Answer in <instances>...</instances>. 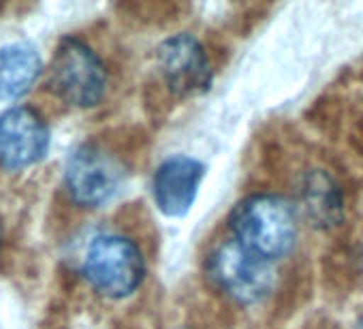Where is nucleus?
Wrapping results in <instances>:
<instances>
[{
	"label": "nucleus",
	"mask_w": 363,
	"mask_h": 329,
	"mask_svg": "<svg viewBox=\"0 0 363 329\" xmlns=\"http://www.w3.org/2000/svg\"><path fill=\"white\" fill-rule=\"evenodd\" d=\"M229 227L242 246L267 261L289 255L297 240L295 208L269 193L242 199L229 216Z\"/></svg>",
	"instance_id": "nucleus-1"
},
{
	"label": "nucleus",
	"mask_w": 363,
	"mask_h": 329,
	"mask_svg": "<svg viewBox=\"0 0 363 329\" xmlns=\"http://www.w3.org/2000/svg\"><path fill=\"white\" fill-rule=\"evenodd\" d=\"M50 88L71 107H96L107 92V69L101 56L84 39L69 35L60 39L54 50Z\"/></svg>",
	"instance_id": "nucleus-2"
},
{
	"label": "nucleus",
	"mask_w": 363,
	"mask_h": 329,
	"mask_svg": "<svg viewBox=\"0 0 363 329\" xmlns=\"http://www.w3.org/2000/svg\"><path fill=\"white\" fill-rule=\"evenodd\" d=\"M82 274L96 293L109 299H124L143 282L145 261L133 240L118 233H101L86 248Z\"/></svg>",
	"instance_id": "nucleus-3"
},
{
	"label": "nucleus",
	"mask_w": 363,
	"mask_h": 329,
	"mask_svg": "<svg viewBox=\"0 0 363 329\" xmlns=\"http://www.w3.org/2000/svg\"><path fill=\"white\" fill-rule=\"evenodd\" d=\"M62 180L75 206L94 210L107 206L122 191L126 167L107 147L86 141L69 154Z\"/></svg>",
	"instance_id": "nucleus-4"
},
{
	"label": "nucleus",
	"mask_w": 363,
	"mask_h": 329,
	"mask_svg": "<svg viewBox=\"0 0 363 329\" xmlns=\"http://www.w3.org/2000/svg\"><path fill=\"white\" fill-rule=\"evenodd\" d=\"M206 272L214 286L238 303H257L265 299L276 280L272 261L255 255L235 238L220 242L210 252Z\"/></svg>",
	"instance_id": "nucleus-5"
},
{
	"label": "nucleus",
	"mask_w": 363,
	"mask_h": 329,
	"mask_svg": "<svg viewBox=\"0 0 363 329\" xmlns=\"http://www.w3.org/2000/svg\"><path fill=\"white\" fill-rule=\"evenodd\" d=\"M50 126L30 105H13L0 113V169L20 172L43 160L50 150Z\"/></svg>",
	"instance_id": "nucleus-6"
},
{
	"label": "nucleus",
	"mask_w": 363,
	"mask_h": 329,
	"mask_svg": "<svg viewBox=\"0 0 363 329\" xmlns=\"http://www.w3.org/2000/svg\"><path fill=\"white\" fill-rule=\"evenodd\" d=\"M156 62L167 88L177 96H199L214 82L212 65L201 41L189 33L164 39L156 52Z\"/></svg>",
	"instance_id": "nucleus-7"
},
{
	"label": "nucleus",
	"mask_w": 363,
	"mask_h": 329,
	"mask_svg": "<svg viewBox=\"0 0 363 329\" xmlns=\"http://www.w3.org/2000/svg\"><path fill=\"white\" fill-rule=\"evenodd\" d=\"M206 167L193 156L175 154L158 164L152 178L156 208L169 218H182L191 212L203 182Z\"/></svg>",
	"instance_id": "nucleus-8"
},
{
	"label": "nucleus",
	"mask_w": 363,
	"mask_h": 329,
	"mask_svg": "<svg viewBox=\"0 0 363 329\" xmlns=\"http://www.w3.org/2000/svg\"><path fill=\"white\" fill-rule=\"evenodd\" d=\"M43 58L28 41L0 45V99L16 101L24 96L41 77Z\"/></svg>",
	"instance_id": "nucleus-9"
},
{
	"label": "nucleus",
	"mask_w": 363,
	"mask_h": 329,
	"mask_svg": "<svg viewBox=\"0 0 363 329\" xmlns=\"http://www.w3.org/2000/svg\"><path fill=\"white\" fill-rule=\"evenodd\" d=\"M299 199L306 216L318 229L335 227L344 216V201L337 184L325 172H310L299 189Z\"/></svg>",
	"instance_id": "nucleus-10"
},
{
	"label": "nucleus",
	"mask_w": 363,
	"mask_h": 329,
	"mask_svg": "<svg viewBox=\"0 0 363 329\" xmlns=\"http://www.w3.org/2000/svg\"><path fill=\"white\" fill-rule=\"evenodd\" d=\"M0 240H3V227H0Z\"/></svg>",
	"instance_id": "nucleus-11"
}]
</instances>
